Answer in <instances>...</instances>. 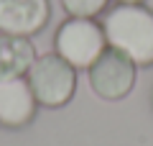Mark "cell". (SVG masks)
Wrapping results in <instances>:
<instances>
[{"mask_svg": "<svg viewBox=\"0 0 153 146\" xmlns=\"http://www.w3.org/2000/svg\"><path fill=\"white\" fill-rule=\"evenodd\" d=\"M107 46L135 67H153V11L143 3H117L102 18Z\"/></svg>", "mask_w": 153, "mask_h": 146, "instance_id": "obj_1", "label": "cell"}, {"mask_svg": "<svg viewBox=\"0 0 153 146\" xmlns=\"http://www.w3.org/2000/svg\"><path fill=\"white\" fill-rule=\"evenodd\" d=\"M107 49L102 23L94 18H66L54 36V51L74 69H89Z\"/></svg>", "mask_w": 153, "mask_h": 146, "instance_id": "obj_2", "label": "cell"}, {"mask_svg": "<svg viewBox=\"0 0 153 146\" xmlns=\"http://www.w3.org/2000/svg\"><path fill=\"white\" fill-rule=\"evenodd\" d=\"M26 80L36 95V103L44 108H61L76 92V69L56 51L36 56Z\"/></svg>", "mask_w": 153, "mask_h": 146, "instance_id": "obj_3", "label": "cell"}, {"mask_svg": "<svg viewBox=\"0 0 153 146\" xmlns=\"http://www.w3.org/2000/svg\"><path fill=\"white\" fill-rule=\"evenodd\" d=\"M87 77H89V87L97 97H102L107 103H117L133 92L138 67L125 54L107 46L97 56V62L87 69Z\"/></svg>", "mask_w": 153, "mask_h": 146, "instance_id": "obj_4", "label": "cell"}, {"mask_svg": "<svg viewBox=\"0 0 153 146\" xmlns=\"http://www.w3.org/2000/svg\"><path fill=\"white\" fill-rule=\"evenodd\" d=\"M51 18L49 0H0V33L36 36Z\"/></svg>", "mask_w": 153, "mask_h": 146, "instance_id": "obj_5", "label": "cell"}, {"mask_svg": "<svg viewBox=\"0 0 153 146\" xmlns=\"http://www.w3.org/2000/svg\"><path fill=\"white\" fill-rule=\"evenodd\" d=\"M36 95L26 77L0 80V126L5 128H23L36 118Z\"/></svg>", "mask_w": 153, "mask_h": 146, "instance_id": "obj_6", "label": "cell"}, {"mask_svg": "<svg viewBox=\"0 0 153 146\" xmlns=\"http://www.w3.org/2000/svg\"><path fill=\"white\" fill-rule=\"evenodd\" d=\"M36 56V46L28 36L0 33V80L26 77Z\"/></svg>", "mask_w": 153, "mask_h": 146, "instance_id": "obj_7", "label": "cell"}, {"mask_svg": "<svg viewBox=\"0 0 153 146\" xmlns=\"http://www.w3.org/2000/svg\"><path fill=\"white\" fill-rule=\"evenodd\" d=\"M61 5L71 18H97L107 11L110 0H61Z\"/></svg>", "mask_w": 153, "mask_h": 146, "instance_id": "obj_8", "label": "cell"}, {"mask_svg": "<svg viewBox=\"0 0 153 146\" xmlns=\"http://www.w3.org/2000/svg\"><path fill=\"white\" fill-rule=\"evenodd\" d=\"M117 3H146V0H117Z\"/></svg>", "mask_w": 153, "mask_h": 146, "instance_id": "obj_9", "label": "cell"}, {"mask_svg": "<svg viewBox=\"0 0 153 146\" xmlns=\"http://www.w3.org/2000/svg\"><path fill=\"white\" fill-rule=\"evenodd\" d=\"M151 103H153V95H151Z\"/></svg>", "mask_w": 153, "mask_h": 146, "instance_id": "obj_10", "label": "cell"}]
</instances>
